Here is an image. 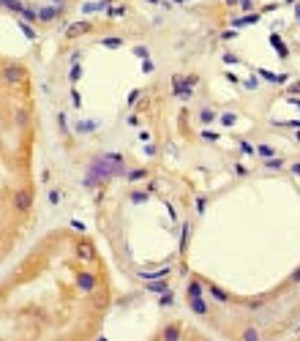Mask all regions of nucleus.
I'll list each match as a JSON object with an SVG mask.
<instances>
[{
  "label": "nucleus",
  "mask_w": 300,
  "mask_h": 341,
  "mask_svg": "<svg viewBox=\"0 0 300 341\" xmlns=\"http://www.w3.org/2000/svg\"><path fill=\"white\" fill-rule=\"evenodd\" d=\"M210 295H213L216 300H229V298H227V292H224V290H218V287H210Z\"/></svg>",
  "instance_id": "f257e3e1"
},
{
  "label": "nucleus",
  "mask_w": 300,
  "mask_h": 341,
  "mask_svg": "<svg viewBox=\"0 0 300 341\" xmlns=\"http://www.w3.org/2000/svg\"><path fill=\"white\" fill-rule=\"evenodd\" d=\"M180 336V331H177V328H166L164 333H161V339H177Z\"/></svg>",
  "instance_id": "f03ea898"
}]
</instances>
